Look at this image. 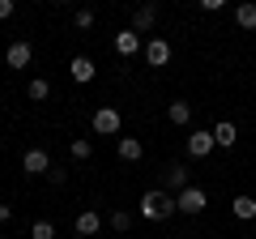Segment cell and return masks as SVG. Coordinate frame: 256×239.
I'll use <instances>...</instances> for the list:
<instances>
[{
  "instance_id": "obj_3",
  "label": "cell",
  "mask_w": 256,
  "mask_h": 239,
  "mask_svg": "<svg viewBox=\"0 0 256 239\" xmlns=\"http://www.w3.org/2000/svg\"><path fill=\"white\" fill-rule=\"evenodd\" d=\"M90 124H94V132H98V137H116V132L124 128V116H120L116 107H98Z\"/></svg>"
},
{
  "instance_id": "obj_21",
  "label": "cell",
  "mask_w": 256,
  "mask_h": 239,
  "mask_svg": "<svg viewBox=\"0 0 256 239\" xmlns=\"http://www.w3.org/2000/svg\"><path fill=\"white\" fill-rule=\"evenodd\" d=\"M111 230H120V235H124V230H132V214L116 210V214H111Z\"/></svg>"
},
{
  "instance_id": "obj_9",
  "label": "cell",
  "mask_w": 256,
  "mask_h": 239,
  "mask_svg": "<svg viewBox=\"0 0 256 239\" xmlns=\"http://www.w3.org/2000/svg\"><path fill=\"white\" fill-rule=\"evenodd\" d=\"M73 230H77V235H86V239H90V235H98V230H102L98 210H82V214L73 218Z\"/></svg>"
},
{
  "instance_id": "obj_24",
  "label": "cell",
  "mask_w": 256,
  "mask_h": 239,
  "mask_svg": "<svg viewBox=\"0 0 256 239\" xmlns=\"http://www.w3.org/2000/svg\"><path fill=\"white\" fill-rule=\"evenodd\" d=\"M47 180H52L56 188H64V180H68V171H56V166H52V175H47Z\"/></svg>"
},
{
  "instance_id": "obj_1",
  "label": "cell",
  "mask_w": 256,
  "mask_h": 239,
  "mask_svg": "<svg viewBox=\"0 0 256 239\" xmlns=\"http://www.w3.org/2000/svg\"><path fill=\"white\" fill-rule=\"evenodd\" d=\"M137 210H141V218H150V222H166V218H175V214H180V205H175V196H171V192L154 188V192L141 196Z\"/></svg>"
},
{
  "instance_id": "obj_23",
  "label": "cell",
  "mask_w": 256,
  "mask_h": 239,
  "mask_svg": "<svg viewBox=\"0 0 256 239\" xmlns=\"http://www.w3.org/2000/svg\"><path fill=\"white\" fill-rule=\"evenodd\" d=\"M13 9H18L13 0H0V22H9V18H13Z\"/></svg>"
},
{
  "instance_id": "obj_17",
  "label": "cell",
  "mask_w": 256,
  "mask_h": 239,
  "mask_svg": "<svg viewBox=\"0 0 256 239\" xmlns=\"http://www.w3.org/2000/svg\"><path fill=\"white\" fill-rule=\"evenodd\" d=\"M26 94H30V98H34V102H43V98H52V82H47V77H34V82L26 86Z\"/></svg>"
},
{
  "instance_id": "obj_10",
  "label": "cell",
  "mask_w": 256,
  "mask_h": 239,
  "mask_svg": "<svg viewBox=\"0 0 256 239\" xmlns=\"http://www.w3.org/2000/svg\"><path fill=\"white\" fill-rule=\"evenodd\" d=\"M141 47H146V38H141L137 30H132V26H128V30H120V34H116V52H120V56H137Z\"/></svg>"
},
{
  "instance_id": "obj_18",
  "label": "cell",
  "mask_w": 256,
  "mask_h": 239,
  "mask_svg": "<svg viewBox=\"0 0 256 239\" xmlns=\"http://www.w3.org/2000/svg\"><path fill=\"white\" fill-rule=\"evenodd\" d=\"M235 22H239V26H244V30H256V4H252V0H248V4H239V9H235Z\"/></svg>"
},
{
  "instance_id": "obj_14",
  "label": "cell",
  "mask_w": 256,
  "mask_h": 239,
  "mask_svg": "<svg viewBox=\"0 0 256 239\" xmlns=\"http://www.w3.org/2000/svg\"><path fill=\"white\" fill-rule=\"evenodd\" d=\"M230 214H235L239 222H252L256 218V196H235V201H230Z\"/></svg>"
},
{
  "instance_id": "obj_20",
  "label": "cell",
  "mask_w": 256,
  "mask_h": 239,
  "mask_svg": "<svg viewBox=\"0 0 256 239\" xmlns=\"http://www.w3.org/2000/svg\"><path fill=\"white\" fill-rule=\"evenodd\" d=\"M30 239H56V226H52L47 218H38L34 226H30Z\"/></svg>"
},
{
  "instance_id": "obj_12",
  "label": "cell",
  "mask_w": 256,
  "mask_h": 239,
  "mask_svg": "<svg viewBox=\"0 0 256 239\" xmlns=\"http://www.w3.org/2000/svg\"><path fill=\"white\" fill-rule=\"evenodd\" d=\"M68 73H73V82H94V73H98V68H94V60L90 56H73V64H68Z\"/></svg>"
},
{
  "instance_id": "obj_2",
  "label": "cell",
  "mask_w": 256,
  "mask_h": 239,
  "mask_svg": "<svg viewBox=\"0 0 256 239\" xmlns=\"http://www.w3.org/2000/svg\"><path fill=\"white\" fill-rule=\"evenodd\" d=\"M192 188V171L184 162H171L162 171V192H171V196H180V192H188Z\"/></svg>"
},
{
  "instance_id": "obj_13",
  "label": "cell",
  "mask_w": 256,
  "mask_h": 239,
  "mask_svg": "<svg viewBox=\"0 0 256 239\" xmlns=\"http://www.w3.org/2000/svg\"><path fill=\"white\" fill-rule=\"evenodd\" d=\"M166 120H171V124H180V128H188V124H192V102L175 98L171 107H166Z\"/></svg>"
},
{
  "instance_id": "obj_22",
  "label": "cell",
  "mask_w": 256,
  "mask_h": 239,
  "mask_svg": "<svg viewBox=\"0 0 256 239\" xmlns=\"http://www.w3.org/2000/svg\"><path fill=\"white\" fill-rule=\"evenodd\" d=\"M73 26H77V30H90V26H94V9H77V13H73Z\"/></svg>"
},
{
  "instance_id": "obj_25",
  "label": "cell",
  "mask_w": 256,
  "mask_h": 239,
  "mask_svg": "<svg viewBox=\"0 0 256 239\" xmlns=\"http://www.w3.org/2000/svg\"><path fill=\"white\" fill-rule=\"evenodd\" d=\"M4 222H13V210H9V205H0V226H4Z\"/></svg>"
},
{
  "instance_id": "obj_7",
  "label": "cell",
  "mask_w": 256,
  "mask_h": 239,
  "mask_svg": "<svg viewBox=\"0 0 256 239\" xmlns=\"http://www.w3.org/2000/svg\"><path fill=\"white\" fill-rule=\"evenodd\" d=\"M22 171H26V175H52V158H47V150H26Z\"/></svg>"
},
{
  "instance_id": "obj_15",
  "label": "cell",
  "mask_w": 256,
  "mask_h": 239,
  "mask_svg": "<svg viewBox=\"0 0 256 239\" xmlns=\"http://www.w3.org/2000/svg\"><path fill=\"white\" fill-rule=\"evenodd\" d=\"M141 154H146V146H141L137 137H124V141H120V158H124V162H141Z\"/></svg>"
},
{
  "instance_id": "obj_4",
  "label": "cell",
  "mask_w": 256,
  "mask_h": 239,
  "mask_svg": "<svg viewBox=\"0 0 256 239\" xmlns=\"http://www.w3.org/2000/svg\"><path fill=\"white\" fill-rule=\"evenodd\" d=\"M175 205H180V214H188V218H196V214H205V205H210V196H205V188H188V192L175 196Z\"/></svg>"
},
{
  "instance_id": "obj_16",
  "label": "cell",
  "mask_w": 256,
  "mask_h": 239,
  "mask_svg": "<svg viewBox=\"0 0 256 239\" xmlns=\"http://www.w3.org/2000/svg\"><path fill=\"white\" fill-rule=\"evenodd\" d=\"M214 141H218V150H230L239 141V132H235V124H218L214 128Z\"/></svg>"
},
{
  "instance_id": "obj_5",
  "label": "cell",
  "mask_w": 256,
  "mask_h": 239,
  "mask_svg": "<svg viewBox=\"0 0 256 239\" xmlns=\"http://www.w3.org/2000/svg\"><path fill=\"white\" fill-rule=\"evenodd\" d=\"M214 146H218V141H214V128H192L188 132V154L192 158H210Z\"/></svg>"
},
{
  "instance_id": "obj_8",
  "label": "cell",
  "mask_w": 256,
  "mask_h": 239,
  "mask_svg": "<svg viewBox=\"0 0 256 239\" xmlns=\"http://www.w3.org/2000/svg\"><path fill=\"white\" fill-rule=\"evenodd\" d=\"M30 60H34V47H30V43H22V38L9 43V52H4V64H9V68H26Z\"/></svg>"
},
{
  "instance_id": "obj_6",
  "label": "cell",
  "mask_w": 256,
  "mask_h": 239,
  "mask_svg": "<svg viewBox=\"0 0 256 239\" xmlns=\"http://www.w3.org/2000/svg\"><path fill=\"white\" fill-rule=\"evenodd\" d=\"M146 64L150 68L171 64V43H166V38H146Z\"/></svg>"
},
{
  "instance_id": "obj_11",
  "label": "cell",
  "mask_w": 256,
  "mask_h": 239,
  "mask_svg": "<svg viewBox=\"0 0 256 239\" xmlns=\"http://www.w3.org/2000/svg\"><path fill=\"white\" fill-rule=\"evenodd\" d=\"M158 22V4H141V9H132V30L137 34H150Z\"/></svg>"
},
{
  "instance_id": "obj_19",
  "label": "cell",
  "mask_w": 256,
  "mask_h": 239,
  "mask_svg": "<svg viewBox=\"0 0 256 239\" xmlns=\"http://www.w3.org/2000/svg\"><path fill=\"white\" fill-rule=\"evenodd\" d=\"M68 154H73V158H77V162H86V158H90V154H94V146H90V141H86V137H77V141H73V146H68Z\"/></svg>"
}]
</instances>
